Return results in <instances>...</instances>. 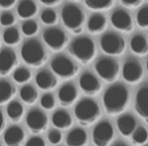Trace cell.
<instances>
[{
    "mask_svg": "<svg viewBox=\"0 0 148 146\" xmlns=\"http://www.w3.org/2000/svg\"><path fill=\"white\" fill-rule=\"evenodd\" d=\"M129 101V91L122 83H115L106 90L103 103L109 115H118L126 109Z\"/></svg>",
    "mask_w": 148,
    "mask_h": 146,
    "instance_id": "obj_1",
    "label": "cell"
},
{
    "mask_svg": "<svg viewBox=\"0 0 148 146\" xmlns=\"http://www.w3.org/2000/svg\"><path fill=\"white\" fill-rule=\"evenodd\" d=\"M21 55L25 63L34 67L42 66L47 60L43 45L36 39L27 40L23 43L21 49Z\"/></svg>",
    "mask_w": 148,
    "mask_h": 146,
    "instance_id": "obj_2",
    "label": "cell"
},
{
    "mask_svg": "<svg viewBox=\"0 0 148 146\" xmlns=\"http://www.w3.org/2000/svg\"><path fill=\"white\" fill-rule=\"evenodd\" d=\"M74 115L81 125L87 126L95 123L99 119L101 116V109L95 99L87 97L81 99L75 106Z\"/></svg>",
    "mask_w": 148,
    "mask_h": 146,
    "instance_id": "obj_3",
    "label": "cell"
},
{
    "mask_svg": "<svg viewBox=\"0 0 148 146\" xmlns=\"http://www.w3.org/2000/svg\"><path fill=\"white\" fill-rule=\"evenodd\" d=\"M61 19L64 25L73 34H79L82 32V25L84 23V13L77 5L73 3H67L61 10Z\"/></svg>",
    "mask_w": 148,
    "mask_h": 146,
    "instance_id": "obj_4",
    "label": "cell"
},
{
    "mask_svg": "<svg viewBox=\"0 0 148 146\" xmlns=\"http://www.w3.org/2000/svg\"><path fill=\"white\" fill-rule=\"evenodd\" d=\"M70 53L81 63H89L95 56V46L88 37H78L70 45Z\"/></svg>",
    "mask_w": 148,
    "mask_h": 146,
    "instance_id": "obj_5",
    "label": "cell"
},
{
    "mask_svg": "<svg viewBox=\"0 0 148 146\" xmlns=\"http://www.w3.org/2000/svg\"><path fill=\"white\" fill-rule=\"evenodd\" d=\"M51 68L54 74L65 79L72 78L78 72L76 64L65 55L55 56L51 61Z\"/></svg>",
    "mask_w": 148,
    "mask_h": 146,
    "instance_id": "obj_6",
    "label": "cell"
},
{
    "mask_svg": "<svg viewBox=\"0 0 148 146\" xmlns=\"http://www.w3.org/2000/svg\"><path fill=\"white\" fill-rule=\"evenodd\" d=\"M101 48L107 55L119 56L124 53L126 44L122 36L114 32H109L103 34L101 38Z\"/></svg>",
    "mask_w": 148,
    "mask_h": 146,
    "instance_id": "obj_7",
    "label": "cell"
},
{
    "mask_svg": "<svg viewBox=\"0 0 148 146\" xmlns=\"http://www.w3.org/2000/svg\"><path fill=\"white\" fill-rule=\"evenodd\" d=\"M95 70L101 78L107 82H113L119 75V63L114 58L103 57L99 58L95 63Z\"/></svg>",
    "mask_w": 148,
    "mask_h": 146,
    "instance_id": "obj_8",
    "label": "cell"
},
{
    "mask_svg": "<svg viewBox=\"0 0 148 146\" xmlns=\"http://www.w3.org/2000/svg\"><path fill=\"white\" fill-rule=\"evenodd\" d=\"M43 39L50 49L60 51L66 46L68 38L66 34L59 27H48L44 31Z\"/></svg>",
    "mask_w": 148,
    "mask_h": 146,
    "instance_id": "obj_9",
    "label": "cell"
},
{
    "mask_svg": "<svg viewBox=\"0 0 148 146\" xmlns=\"http://www.w3.org/2000/svg\"><path fill=\"white\" fill-rule=\"evenodd\" d=\"M114 137V128L109 121H101L92 131V141L95 146H109Z\"/></svg>",
    "mask_w": 148,
    "mask_h": 146,
    "instance_id": "obj_10",
    "label": "cell"
},
{
    "mask_svg": "<svg viewBox=\"0 0 148 146\" xmlns=\"http://www.w3.org/2000/svg\"><path fill=\"white\" fill-rule=\"evenodd\" d=\"M25 123L33 133L39 134L45 131L48 125V118L46 114L40 109H32L27 113Z\"/></svg>",
    "mask_w": 148,
    "mask_h": 146,
    "instance_id": "obj_11",
    "label": "cell"
},
{
    "mask_svg": "<svg viewBox=\"0 0 148 146\" xmlns=\"http://www.w3.org/2000/svg\"><path fill=\"white\" fill-rule=\"evenodd\" d=\"M122 75L128 83H136L141 80L143 76V68L140 62L136 59H129L123 65Z\"/></svg>",
    "mask_w": 148,
    "mask_h": 146,
    "instance_id": "obj_12",
    "label": "cell"
},
{
    "mask_svg": "<svg viewBox=\"0 0 148 146\" xmlns=\"http://www.w3.org/2000/svg\"><path fill=\"white\" fill-rule=\"evenodd\" d=\"M111 23L118 31L128 33L133 29V21H132L131 15L124 8L115 9L112 12Z\"/></svg>",
    "mask_w": 148,
    "mask_h": 146,
    "instance_id": "obj_13",
    "label": "cell"
},
{
    "mask_svg": "<svg viewBox=\"0 0 148 146\" xmlns=\"http://www.w3.org/2000/svg\"><path fill=\"white\" fill-rule=\"evenodd\" d=\"M79 85L84 93L88 95H95L101 89V81L91 72H84L79 78Z\"/></svg>",
    "mask_w": 148,
    "mask_h": 146,
    "instance_id": "obj_14",
    "label": "cell"
},
{
    "mask_svg": "<svg viewBox=\"0 0 148 146\" xmlns=\"http://www.w3.org/2000/svg\"><path fill=\"white\" fill-rule=\"evenodd\" d=\"M16 54L10 48H4L0 53V74L8 75L16 64Z\"/></svg>",
    "mask_w": 148,
    "mask_h": 146,
    "instance_id": "obj_15",
    "label": "cell"
},
{
    "mask_svg": "<svg viewBox=\"0 0 148 146\" xmlns=\"http://www.w3.org/2000/svg\"><path fill=\"white\" fill-rule=\"evenodd\" d=\"M135 110L140 117L148 120V84L138 89L135 97Z\"/></svg>",
    "mask_w": 148,
    "mask_h": 146,
    "instance_id": "obj_16",
    "label": "cell"
},
{
    "mask_svg": "<svg viewBox=\"0 0 148 146\" xmlns=\"http://www.w3.org/2000/svg\"><path fill=\"white\" fill-rule=\"evenodd\" d=\"M77 95H78V93H77L75 85L72 83H65L59 89L58 99L63 107H69L76 101Z\"/></svg>",
    "mask_w": 148,
    "mask_h": 146,
    "instance_id": "obj_17",
    "label": "cell"
},
{
    "mask_svg": "<svg viewBox=\"0 0 148 146\" xmlns=\"http://www.w3.org/2000/svg\"><path fill=\"white\" fill-rule=\"evenodd\" d=\"M36 83L42 90H51L55 88L58 83L55 74L49 70H41L36 75Z\"/></svg>",
    "mask_w": 148,
    "mask_h": 146,
    "instance_id": "obj_18",
    "label": "cell"
},
{
    "mask_svg": "<svg viewBox=\"0 0 148 146\" xmlns=\"http://www.w3.org/2000/svg\"><path fill=\"white\" fill-rule=\"evenodd\" d=\"M3 140L7 146H21L25 140V132L19 126H11L5 131Z\"/></svg>",
    "mask_w": 148,
    "mask_h": 146,
    "instance_id": "obj_19",
    "label": "cell"
},
{
    "mask_svg": "<svg viewBox=\"0 0 148 146\" xmlns=\"http://www.w3.org/2000/svg\"><path fill=\"white\" fill-rule=\"evenodd\" d=\"M117 127L120 133L125 137L133 135L136 131V120L132 115H122L117 121Z\"/></svg>",
    "mask_w": 148,
    "mask_h": 146,
    "instance_id": "obj_20",
    "label": "cell"
},
{
    "mask_svg": "<svg viewBox=\"0 0 148 146\" xmlns=\"http://www.w3.org/2000/svg\"><path fill=\"white\" fill-rule=\"evenodd\" d=\"M87 143V134L81 128H75L68 133L66 137L67 146H85Z\"/></svg>",
    "mask_w": 148,
    "mask_h": 146,
    "instance_id": "obj_21",
    "label": "cell"
},
{
    "mask_svg": "<svg viewBox=\"0 0 148 146\" xmlns=\"http://www.w3.org/2000/svg\"><path fill=\"white\" fill-rule=\"evenodd\" d=\"M52 123L57 129H68L72 125V118L68 112L58 110L52 116Z\"/></svg>",
    "mask_w": 148,
    "mask_h": 146,
    "instance_id": "obj_22",
    "label": "cell"
},
{
    "mask_svg": "<svg viewBox=\"0 0 148 146\" xmlns=\"http://www.w3.org/2000/svg\"><path fill=\"white\" fill-rule=\"evenodd\" d=\"M38 7L35 1L32 0H23L17 5V14L21 19H25L29 21L31 17L37 13Z\"/></svg>",
    "mask_w": 148,
    "mask_h": 146,
    "instance_id": "obj_23",
    "label": "cell"
},
{
    "mask_svg": "<svg viewBox=\"0 0 148 146\" xmlns=\"http://www.w3.org/2000/svg\"><path fill=\"white\" fill-rule=\"evenodd\" d=\"M130 48L136 55L144 56L148 52V42L143 35H135L130 41Z\"/></svg>",
    "mask_w": 148,
    "mask_h": 146,
    "instance_id": "obj_24",
    "label": "cell"
},
{
    "mask_svg": "<svg viewBox=\"0 0 148 146\" xmlns=\"http://www.w3.org/2000/svg\"><path fill=\"white\" fill-rule=\"evenodd\" d=\"M107 27V19L101 13H95L87 23V29L91 34H99L103 32Z\"/></svg>",
    "mask_w": 148,
    "mask_h": 146,
    "instance_id": "obj_25",
    "label": "cell"
},
{
    "mask_svg": "<svg viewBox=\"0 0 148 146\" xmlns=\"http://www.w3.org/2000/svg\"><path fill=\"white\" fill-rule=\"evenodd\" d=\"M15 95V88L10 82L6 80H1L0 82V104L4 105L10 101Z\"/></svg>",
    "mask_w": 148,
    "mask_h": 146,
    "instance_id": "obj_26",
    "label": "cell"
},
{
    "mask_svg": "<svg viewBox=\"0 0 148 146\" xmlns=\"http://www.w3.org/2000/svg\"><path fill=\"white\" fill-rule=\"evenodd\" d=\"M6 113L8 118L13 122H18L23 118V107L17 101H12L8 104L6 109Z\"/></svg>",
    "mask_w": 148,
    "mask_h": 146,
    "instance_id": "obj_27",
    "label": "cell"
},
{
    "mask_svg": "<svg viewBox=\"0 0 148 146\" xmlns=\"http://www.w3.org/2000/svg\"><path fill=\"white\" fill-rule=\"evenodd\" d=\"M19 95L23 101H25L27 105H33L38 99V91L33 85H23L19 91Z\"/></svg>",
    "mask_w": 148,
    "mask_h": 146,
    "instance_id": "obj_28",
    "label": "cell"
},
{
    "mask_svg": "<svg viewBox=\"0 0 148 146\" xmlns=\"http://www.w3.org/2000/svg\"><path fill=\"white\" fill-rule=\"evenodd\" d=\"M3 41L8 46H14L18 44L21 41V34L18 29L14 27H7L3 33Z\"/></svg>",
    "mask_w": 148,
    "mask_h": 146,
    "instance_id": "obj_29",
    "label": "cell"
},
{
    "mask_svg": "<svg viewBox=\"0 0 148 146\" xmlns=\"http://www.w3.org/2000/svg\"><path fill=\"white\" fill-rule=\"evenodd\" d=\"M85 5L91 10H105L113 6V0H85Z\"/></svg>",
    "mask_w": 148,
    "mask_h": 146,
    "instance_id": "obj_30",
    "label": "cell"
},
{
    "mask_svg": "<svg viewBox=\"0 0 148 146\" xmlns=\"http://www.w3.org/2000/svg\"><path fill=\"white\" fill-rule=\"evenodd\" d=\"M31 71L25 67H19L13 73V79L17 83H25L31 79Z\"/></svg>",
    "mask_w": 148,
    "mask_h": 146,
    "instance_id": "obj_31",
    "label": "cell"
},
{
    "mask_svg": "<svg viewBox=\"0 0 148 146\" xmlns=\"http://www.w3.org/2000/svg\"><path fill=\"white\" fill-rule=\"evenodd\" d=\"M132 140L135 144L143 145L148 140V132L144 127H138L132 135Z\"/></svg>",
    "mask_w": 148,
    "mask_h": 146,
    "instance_id": "obj_32",
    "label": "cell"
},
{
    "mask_svg": "<svg viewBox=\"0 0 148 146\" xmlns=\"http://www.w3.org/2000/svg\"><path fill=\"white\" fill-rule=\"evenodd\" d=\"M21 31H23V35L27 37H32V36L36 35L39 31V25L33 19H29V21H25L21 25Z\"/></svg>",
    "mask_w": 148,
    "mask_h": 146,
    "instance_id": "obj_33",
    "label": "cell"
},
{
    "mask_svg": "<svg viewBox=\"0 0 148 146\" xmlns=\"http://www.w3.org/2000/svg\"><path fill=\"white\" fill-rule=\"evenodd\" d=\"M136 21H137V23L140 27H142V29L148 27V5L139 9Z\"/></svg>",
    "mask_w": 148,
    "mask_h": 146,
    "instance_id": "obj_34",
    "label": "cell"
},
{
    "mask_svg": "<svg viewBox=\"0 0 148 146\" xmlns=\"http://www.w3.org/2000/svg\"><path fill=\"white\" fill-rule=\"evenodd\" d=\"M41 19L45 25H54L57 21V13L53 9L47 8L45 10H43V12H42Z\"/></svg>",
    "mask_w": 148,
    "mask_h": 146,
    "instance_id": "obj_35",
    "label": "cell"
},
{
    "mask_svg": "<svg viewBox=\"0 0 148 146\" xmlns=\"http://www.w3.org/2000/svg\"><path fill=\"white\" fill-rule=\"evenodd\" d=\"M55 97L52 93H45L41 99V106L46 110H52L55 108Z\"/></svg>",
    "mask_w": 148,
    "mask_h": 146,
    "instance_id": "obj_36",
    "label": "cell"
},
{
    "mask_svg": "<svg viewBox=\"0 0 148 146\" xmlns=\"http://www.w3.org/2000/svg\"><path fill=\"white\" fill-rule=\"evenodd\" d=\"M15 19L13 13H11L10 11H4V12L1 13V16H0V23L2 27H11V25L14 23Z\"/></svg>",
    "mask_w": 148,
    "mask_h": 146,
    "instance_id": "obj_37",
    "label": "cell"
},
{
    "mask_svg": "<svg viewBox=\"0 0 148 146\" xmlns=\"http://www.w3.org/2000/svg\"><path fill=\"white\" fill-rule=\"evenodd\" d=\"M48 139H49L50 143L53 145H57L61 142L62 140V134L59 130H51L48 134Z\"/></svg>",
    "mask_w": 148,
    "mask_h": 146,
    "instance_id": "obj_38",
    "label": "cell"
},
{
    "mask_svg": "<svg viewBox=\"0 0 148 146\" xmlns=\"http://www.w3.org/2000/svg\"><path fill=\"white\" fill-rule=\"evenodd\" d=\"M25 146H46V143L43 138L36 136V137L29 138Z\"/></svg>",
    "mask_w": 148,
    "mask_h": 146,
    "instance_id": "obj_39",
    "label": "cell"
},
{
    "mask_svg": "<svg viewBox=\"0 0 148 146\" xmlns=\"http://www.w3.org/2000/svg\"><path fill=\"white\" fill-rule=\"evenodd\" d=\"M141 0H121V4L126 8H136L142 4Z\"/></svg>",
    "mask_w": 148,
    "mask_h": 146,
    "instance_id": "obj_40",
    "label": "cell"
},
{
    "mask_svg": "<svg viewBox=\"0 0 148 146\" xmlns=\"http://www.w3.org/2000/svg\"><path fill=\"white\" fill-rule=\"evenodd\" d=\"M41 3L47 7H52V6H55V5L59 4L60 0H41Z\"/></svg>",
    "mask_w": 148,
    "mask_h": 146,
    "instance_id": "obj_41",
    "label": "cell"
},
{
    "mask_svg": "<svg viewBox=\"0 0 148 146\" xmlns=\"http://www.w3.org/2000/svg\"><path fill=\"white\" fill-rule=\"evenodd\" d=\"M14 4H15V0H4V1H1L0 6L2 7L3 9H7V8H10Z\"/></svg>",
    "mask_w": 148,
    "mask_h": 146,
    "instance_id": "obj_42",
    "label": "cell"
},
{
    "mask_svg": "<svg viewBox=\"0 0 148 146\" xmlns=\"http://www.w3.org/2000/svg\"><path fill=\"white\" fill-rule=\"evenodd\" d=\"M113 146H128V145H127V144H125V143H123V142H118V143L114 144Z\"/></svg>",
    "mask_w": 148,
    "mask_h": 146,
    "instance_id": "obj_43",
    "label": "cell"
},
{
    "mask_svg": "<svg viewBox=\"0 0 148 146\" xmlns=\"http://www.w3.org/2000/svg\"><path fill=\"white\" fill-rule=\"evenodd\" d=\"M146 69H147V72H148V59H147V62H146Z\"/></svg>",
    "mask_w": 148,
    "mask_h": 146,
    "instance_id": "obj_44",
    "label": "cell"
},
{
    "mask_svg": "<svg viewBox=\"0 0 148 146\" xmlns=\"http://www.w3.org/2000/svg\"><path fill=\"white\" fill-rule=\"evenodd\" d=\"M145 146H148V145H145Z\"/></svg>",
    "mask_w": 148,
    "mask_h": 146,
    "instance_id": "obj_45",
    "label": "cell"
}]
</instances>
